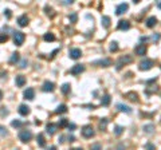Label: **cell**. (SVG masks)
Here are the masks:
<instances>
[{
	"label": "cell",
	"instance_id": "ab89813d",
	"mask_svg": "<svg viewBox=\"0 0 161 150\" xmlns=\"http://www.w3.org/2000/svg\"><path fill=\"white\" fill-rule=\"evenodd\" d=\"M0 135H7V130L4 126H0Z\"/></svg>",
	"mask_w": 161,
	"mask_h": 150
},
{
	"label": "cell",
	"instance_id": "7a4b0ae2",
	"mask_svg": "<svg viewBox=\"0 0 161 150\" xmlns=\"http://www.w3.org/2000/svg\"><path fill=\"white\" fill-rule=\"evenodd\" d=\"M152 66H153V60H150V59H145V60H142L138 66V69L141 70V71H148V70L152 69Z\"/></svg>",
	"mask_w": 161,
	"mask_h": 150
},
{
	"label": "cell",
	"instance_id": "4316f807",
	"mask_svg": "<svg viewBox=\"0 0 161 150\" xmlns=\"http://www.w3.org/2000/svg\"><path fill=\"white\" fill-rule=\"evenodd\" d=\"M62 92L63 94H65V95H66V94H69V92H70V85H69V83H65V85L62 86Z\"/></svg>",
	"mask_w": 161,
	"mask_h": 150
},
{
	"label": "cell",
	"instance_id": "30bf717a",
	"mask_svg": "<svg viewBox=\"0 0 161 150\" xmlns=\"http://www.w3.org/2000/svg\"><path fill=\"white\" fill-rule=\"evenodd\" d=\"M117 28H118V30L126 31V30H129V28H130V23L128 22V20H120V22H118Z\"/></svg>",
	"mask_w": 161,
	"mask_h": 150
},
{
	"label": "cell",
	"instance_id": "4dcf8cb0",
	"mask_svg": "<svg viewBox=\"0 0 161 150\" xmlns=\"http://www.w3.org/2000/svg\"><path fill=\"white\" fill-rule=\"evenodd\" d=\"M69 19H70L71 23H77V20H78V15H77L75 12H73V14L69 16Z\"/></svg>",
	"mask_w": 161,
	"mask_h": 150
},
{
	"label": "cell",
	"instance_id": "5b68a950",
	"mask_svg": "<svg viewBox=\"0 0 161 150\" xmlns=\"http://www.w3.org/2000/svg\"><path fill=\"white\" fill-rule=\"evenodd\" d=\"M94 130H93V127L91 126H85L82 129V135L85 138H91V137H94Z\"/></svg>",
	"mask_w": 161,
	"mask_h": 150
},
{
	"label": "cell",
	"instance_id": "3957f363",
	"mask_svg": "<svg viewBox=\"0 0 161 150\" xmlns=\"http://www.w3.org/2000/svg\"><path fill=\"white\" fill-rule=\"evenodd\" d=\"M24 39H26V35L23 32H15V35H14V42H15L16 46H22Z\"/></svg>",
	"mask_w": 161,
	"mask_h": 150
},
{
	"label": "cell",
	"instance_id": "9c48e42d",
	"mask_svg": "<svg viewBox=\"0 0 161 150\" xmlns=\"http://www.w3.org/2000/svg\"><path fill=\"white\" fill-rule=\"evenodd\" d=\"M42 89H43V91H46V92H52L55 90V85L54 83H52V82H44L43 83V87H42Z\"/></svg>",
	"mask_w": 161,
	"mask_h": 150
},
{
	"label": "cell",
	"instance_id": "816d5d0a",
	"mask_svg": "<svg viewBox=\"0 0 161 150\" xmlns=\"http://www.w3.org/2000/svg\"><path fill=\"white\" fill-rule=\"evenodd\" d=\"M73 150H83V149H81V147H77V149H73Z\"/></svg>",
	"mask_w": 161,
	"mask_h": 150
},
{
	"label": "cell",
	"instance_id": "d6a6232c",
	"mask_svg": "<svg viewBox=\"0 0 161 150\" xmlns=\"http://www.w3.org/2000/svg\"><path fill=\"white\" fill-rule=\"evenodd\" d=\"M117 50H118V44H117V42H113L111 44H110V51H111V52H115Z\"/></svg>",
	"mask_w": 161,
	"mask_h": 150
},
{
	"label": "cell",
	"instance_id": "8d00e7d4",
	"mask_svg": "<svg viewBox=\"0 0 161 150\" xmlns=\"http://www.w3.org/2000/svg\"><path fill=\"white\" fill-rule=\"evenodd\" d=\"M11 125H12L14 127H20L22 125H23V122H20V121H18V119H16V121H12V122H11Z\"/></svg>",
	"mask_w": 161,
	"mask_h": 150
},
{
	"label": "cell",
	"instance_id": "7402d4cb",
	"mask_svg": "<svg viewBox=\"0 0 161 150\" xmlns=\"http://www.w3.org/2000/svg\"><path fill=\"white\" fill-rule=\"evenodd\" d=\"M101 22H102V26L105 28H109L110 27V18H109V16H102Z\"/></svg>",
	"mask_w": 161,
	"mask_h": 150
},
{
	"label": "cell",
	"instance_id": "83f0119b",
	"mask_svg": "<svg viewBox=\"0 0 161 150\" xmlns=\"http://www.w3.org/2000/svg\"><path fill=\"white\" fill-rule=\"evenodd\" d=\"M44 11H46V14H47V15H50V18H52V16L55 15L54 11H52V8L48 7V5H46V7H44Z\"/></svg>",
	"mask_w": 161,
	"mask_h": 150
},
{
	"label": "cell",
	"instance_id": "836d02e7",
	"mask_svg": "<svg viewBox=\"0 0 161 150\" xmlns=\"http://www.w3.org/2000/svg\"><path fill=\"white\" fill-rule=\"evenodd\" d=\"M70 123H69V121L66 119V118H63V119H60V122H59V127H65V126H69Z\"/></svg>",
	"mask_w": 161,
	"mask_h": 150
},
{
	"label": "cell",
	"instance_id": "d590c367",
	"mask_svg": "<svg viewBox=\"0 0 161 150\" xmlns=\"http://www.w3.org/2000/svg\"><path fill=\"white\" fill-rule=\"evenodd\" d=\"M145 150H156V146H154L153 143L148 142V143L145 145Z\"/></svg>",
	"mask_w": 161,
	"mask_h": 150
},
{
	"label": "cell",
	"instance_id": "7bdbcfd3",
	"mask_svg": "<svg viewBox=\"0 0 161 150\" xmlns=\"http://www.w3.org/2000/svg\"><path fill=\"white\" fill-rule=\"evenodd\" d=\"M63 4H65V5H67V4H73V1H71V0H65Z\"/></svg>",
	"mask_w": 161,
	"mask_h": 150
},
{
	"label": "cell",
	"instance_id": "d6986e66",
	"mask_svg": "<svg viewBox=\"0 0 161 150\" xmlns=\"http://www.w3.org/2000/svg\"><path fill=\"white\" fill-rule=\"evenodd\" d=\"M144 131L146 134H152L154 131V125L153 123H148V125H144Z\"/></svg>",
	"mask_w": 161,
	"mask_h": 150
},
{
	"label": "cell",
	"instance_id": "7dc6e473",
	"mask_svg": "<svg viewBox=\"0 0 161 150\" xmlns=\"http://www.w3.org/2000/svg\"><path fill=\"white\" fill-rule=\"evenodd\" d=\"M69 129H75V125H69Z\"/></svg>",
	"mask_w": 161,
	"mask_h": 150
},
{
	"label": "cell",
	"instance_id": "f35d334b",
	"mask_svg": "<svg viewBox=\"0 0 161 150\" xmlns=\"http://www.w3.org/2000/svg\"><path fill=\"white\" fill-rule=\"evenodd\" d=\"M160 38H161L160 34H153V35H152V40H153V42H158V40H160Z\"/></svg>",
	"mask_w": 161,
	"mask_h": 150
},
{
	"label": "cell",
	"instance_id": "f6af8a7d",
	"mask_svg": "<svg viewBox=\"0 0 161 150\" xmlns=\"http://www.w3.org/2000/svg\"><path fill=\"white\" fill-rule=\"evenodd\" d=\"M148 40V38L146 36H141V42H146Z\"/></svg>",
	"mask_w": 161,
	"mask_h": 150
},
{
	"label": "cell",
	"instance_id": "277c9868",
	"mask_svg": "<svg viewBox=\"0 0 161 150\" xmlns=\"http://www.w3.org/2000/svg\"><path fill=\"white\" fill-rule=\"evenodd\" d=\"M133 60V58L130 56V55H125V56H122V58H120V60L117 62V70H121V67L124 64H126V63H130V62Z\"/></svg>",
	"mask_w": 161,
	"mask_h": 150
},
{
	"label": "cell",
	"instance_id": "6da1fadb",
	"mask_svg": "<svg viewBox=\"0 0 161 150\" xmlns=\"http://www.w3.org/2000/svg\"><path fill=\"white\" fill-rule=\"evenodd\" d=\"M31 138H32V133L30 130H22L19 133V139L22 141V142L26 143V142H28Z\"/></svg>",
	"mask_w": 161,
	"mask_h": 150
},
{
	"label": "cell",
	"instance_id": "d4e9b609",
	"mask_svg": "<svg viewBox=\"0 0 161 150\" xmlns=\"http://www.w3.org/2000/svg\"><path fill=\"white\" fill-rule=\"evenodd\" d=\"M38 145H39V146H42V147L46 145V141H44V135L43 134L38 135Z\"/></svg>",
	"mask_w": 161,
	"mask_h": 150
},
{
	"label": "cell",
	"instance_id": "f546056e",
	"mask_svg": "<svg viewBox=\"0 0 161 150\" xmlns=\"http://www.w3.org/2000/svg\"><path fill=\"white\" fill-rule=\"evenodd\" d=\"M106 126H107V119H106V118H102V119H101V122H99V127H101L102 130H105V129H106Z\"/></svg>",
	"mask_w": 161,
	"mask_h": 150
},
{
	"label": "cell",
	"instance_id": "ac0fdd59",
	"mask_svg": "<svg viewBox=\"0 0 161 150\" xmlns=\"http://www.w3.org/2000/svg\"><path fill=\"white\" fill-rule=\"evenodd\" d=\"M125 98H128L129 100H132V102H138V95L136 94V92H128V94H125Z\"/></svg>",
	"mask_w": 161,
	"mask_h": 150
},
{
	"label": "cell",
	"instance_id": "52a82bcc",
	"mask_svg": "<svg viewBox=\"0 0 161 150\" xmlns=\"http://www.w3.org/2000/svg\"><path fill=\"white\" fill-rule=\"evenodd\" d=\"M128 8H129V5L126 3L120 4V5H117V8H115V14H117V15H122V14H125V12L128 11Z\"/></svg>",
	"mask_w": 161,
	"mask_h": 150
},
{
	"label": "cell",
	"instance_id": "8992f818",
	"mask_svg": "<svg viewBox=\"0 0 161 150\" xmlns=\"http://www.w3.org/2000/svg\"><path fill=\"white\" fill-rule=\"evenodd\" d=\"M83 71H85V66L83 64H75L74 67L70 70V73L73 74V75H78V74L83 73Z\"/></svg>",
	"mask_w": 161,
	"mask_h": 150
},
{
	"label": "cell",
	"instance_id": "44dd1931",
	"mask_svg": "<svg viewBox=\"0 0 161 150\" xmlns=\"http://www.w3.org/2000/svg\"><path fill=\"white\" fill-rule=\"evenodd\" d=\"M56 129H58V125H55V123H48L47 125V133H50V134H54Z\"/></svg>",
	"mask_w": 161,
	"mask_h": 150
},
{
	"label": "cell",
	"instance_id": "7c38bea8",
	"mask_svg": "<svg viewBox=\"0 0 161 150\" xmlns=\"http://www.w3.org/2000/svg\"><path fill=\"white\" fill-rule=\"evenodd\" d=\"M134 51H136V54H137V55L142 56V55L146 54V46H145V44H138V46L134 48Z\"/></svg>",
	"mask_w": 161,
	"mask_h": 150
},
{
	"label": "cell",
	"instance_id": "e0dca14e",
	"mask_svg": "<svg viewBox=\"0 0 161 150\" xmlns=\"http://www.w3.org/2000/svg\"><path fill=\"white\" fill-rule=\"evenodd\" d=\"M16 82V86H19V87H23L24 85H26V78L23 77V75H18L15 79Z\"/></svg>",
	"mask_w": 161,
	"mask_h": 150
},
{
	"label": "cell",
	"instance_id": "b9f144b4",
	"mask_svg": "<svg viewBox=\"0 0 161 150\" xmlns=\"http://www.w3.org/2000/svg\"><path fill=\"white\" fill-rule=\"evenodd\" d=\"M4 14H5V16H7L8 19L11 18V11H10V10H5V12H4Z\"/></svg>",
	"mask_w": 161,
	"mask_h": 150
},
{
	"label": "cell",
	"instance_id": "bcb514c9",
	"mask_svg": "<svg viewBox=\"0 0 161 150\" xmlns=\"http://www.w3.org/2000/svg\"><path fill=\"white\" fill-rule=\"evenodd\" d=\"M69 141H70V142H73V141H74V137H73V135H70V137H69Z\"/></svg>",
	"mask_w": 161,
	"mask_h": 150
},
{
	"label": "cell",
	"instance_id": "f1b7e54d",
	"mask_svg": "<svg viewBox=\"0 0 161 150\" xmlns=\"http://www.w3.org/2000/svg\"><path fill=\"white\" fill-rule=\"evenodd\" d=\"M110 103V95H105L102 98V106H109Z\"/></svg>",
	"mask_w": 161,
	"mask_h": 150
},
{
	"label": "cell",
	"instance_id": "ee69618b",
	"mask_svg": "<svg viewBox=\"0 0 161 150\" xmlns=\"http://www.w3.org/2000/svg\"><path fill=\"white\" fill-rule=\"evenodd\" d=\"M4 109H5V107H3V110H1V115H7L8 111H7V110H4Z\"/></svg>",
	"mask_w": 161,
	"mask_h": 150
},
{
	"label": "cell",
	"instance_id": "60d3db41",
	"mask_svg": "<svg viewBox=\"0 0 161 150\" xmlns=\"http://www.w3.org/2000/svg\"><path fill=\"white\" fill-rule=\"evenodd\" d=\"M26 66H27V59H23V60L20 62V69H24V67H26Z\"/></svg>",
	"mask_w": 161,
	"mask_h": 150
},
{
	"label": "cell",
	"instance_id": "4fadbf2b",
	"mask_svg": "<svg viewBox=\"0 0 161 150\" xmlns=\"http://www.w3.org/2000/svg\"><path fill=\"white\" fill-rule=\"evenodd\" d=\"M146 27H149V28H153L156 24H157V18L156 16H150V18H148L146 19Z\"/></svg>",
	"mask_w": 161,
	"mask_h": 150
},
{
	"label": "cell",
	"instance_id": "f5cc1de1",
	"mask_svg": "<svg viewBox=\"0 0 161 150\" xmlns=\"http://www.w3.org/2000/svg\"><path fill=\"white\" fill-rule=\"evenodd\" d=\"M157 5H158V8H161V1H160V3L157 4Z\"/></svg>",
	"mask_w": 161,
	"mask_h": 150
},
{
	"label": "cell",
	"instance_id": "484cf974",
	"mask_svg": "<svg viewBox=\"0 0 161 150\" xmlns=\"http://www.w3.org/2000/svg\"><path fill=\"white\" fill-rule=\"evenodd\" d=\"M56 113H58V114L67 113V106H66V105H60V106H58V109H56Z\"/></svg>",
	"mask_w": 161,
	"mask_h": 150
},
{
	"label": "cell",
	"instance_id": "5bb4252c",
	"mask_svg": "<svg viewBox=\"0 0 161 150\" xmlns=\"http://www.w3.org/2000/svg\"><path fill=\"white\" fill-rule=\"evenodd\" d=\"M19 114L20 115H28L30 114V107H28L27 105H20L19 106Z\"/></svg>",
	"mask_w": 161,
	"mask_h": 150
},
{
	"label": "cell",
	"instance_id": "ffe728a7",
	"mask_svg": "<svg viewBox=\"0 0 161 150\" xmlns=\"http://www.w3.org/2000/svg\"><path fill=\"white\" fill-rule=\"evenodd\" d=\"M117 107H118V110L120 111H124V113H132V109L129 107V106H126V105H122V103H120V105H117Z\"/></svg>",
	"mask_w": 161,
	"mask_h": 150
},
{
	"label": "cell",
	"instance_id": "cb8c5ba5",
	"mask_svg": "<svg viewBox=\"0 0 161 150\" xmlns=\"http://www.w3.org/2000/svg\"><path fill=\"white\" fill-rule=\"evenodd\" d=\"M19 59H20L19 54H18V52H15V54H12L11 59H10V63H11V64H15L16 62H19Z\"/></svg>",
	"mask_w": 161,
	"mask_h": 150
},
{
	"label": "cell",
	"instance_id": "603a6c76",
	"mask_svg": "<svg viewBox=\"0 0 161 150\" xmlns=\"http://www.w3.org/2000/svg\"><path fill=\"white\" fill-rule=\"evenodd\" d=\"M43 39L46 40V42H54V40H55V35L51 34V32H47V34H44Z\"/></svg>",
	"mask_w": 161,
	"mask_h": 150
},
{
	"label": "cell",
	"instance_id": "2e32d148",
	"mask_svg": "<svg viewBox=\"0 0 161 150\" xmlns=\"http://www.w3.org/2000/svg\"><path fill=\"white\" fill-rule=\"evenodd\" d=\"M94 64L102 66V67H107V66L111 64V60H110V59H101V60H95Z\"/></svg>",
	"mask_w": 161,
	"mask_h": 150
},
{
	"label": "cell",
	"instance_id": "8fae6325",
	"mask_svg": "<svg viewBox=\"0 0 161 150\" xmlns=\"http://www.w3.org/2000/svg\"><path fill=\"white\" fill-rule=\"evenodd\" d=\"M24 99H28V100H32L34 98H35V91H34V89H27L26 91H24Z\"/></svg>",
	"mask_w": 161,
	"mask_h": 150
},
{
	"label": "cell",
	"instance_id": "9a60e30c",
	"mask_svg": "<svg viewBox=\"0 0 161 150\" xmlns=\"http://www.w3.org/2000/svg\"><path fill=\"white\" fill-rule=\"evenodd\" d=\"M28 22H30V19L27 18V15H22L19 19H18V23H19L20 27H26L28 24Z\"/></svg>",
	"mask_w": 161,
	"mask_h": 150
},
{
	"label": "cell",
	"instance_id": "1f68e13d",
	"mask_svg": "<svg viewBox=\"0 0 161 150\" xmlns=\"http://www.w3.org/2000/svg\"><path fill=\"white\" fill-rule=\"evenodd\" d=\"M90 150H102V146H101V143H93L90 146Z\"/></svg>",
	"mask_w": 161,
	"mask_h": 150
},
{
	"label": "cell",
	"instance_id": "ba28073f",
	"mask_svg": "<svg viewBox=\"0 0 161 150\" xmlns=\"http://www.w3.org/2000/svg\"><path fill=\"white\" fill-rule=\"evenodd\" d=\"M82 56V51L79 48H71L70 50V58L71 59H79Z\"/></svg>",
	"mask_w": 161,
	"mask_h": 150
},
{
	"label": "cell",
	"instance_id": "c3c4849f",
	"mask_svg": "<svg viewBox=\"0 0 161 150\" xmlns=\"http://www.w3.org/2000/svg\"><path fill=\"white\" fill-rule=\"evenodd\" d=\"M122 149H124V146H122V145H120V146H118V149H117V150H122Z\"/></svg>",
	"mask_w": 161,
	"mask_h": 150
},
{
	"label": "cell",
	"instance_id": "e575fe53",
	"mask_svg": "<svg viewBox=\"0 0 161 150\" xmlns=\"http://www.w3.org/2000/svg\"><path fill=\"white\" fill-rule=\"evenodd\" d=\"M122 131H124V127L117 126V127H115V130H114V134H115V135H121Z\"/></svg>",
	"mask_w": 161,
	"mask_h": 150
},
{
	"label": "cell",
	"instance_id": "74e56055",
	"mask_svg": "<svg viewBox=\"0 0 161 150\" xmlns=\"http://www.w3.org/2000/svg\"><path fill=\"white\" fill-rule=\"evenodd\" d=\"M7 40H8V35H5V34H0V43L7 42Z\"/></svg>",
	"mask_w": 161,
	"mask_h": 150
},
{
	"label": "cell",
	"instance_id": "f907efd6",
	"mask_svg": "<svg viewBox=\"0 0 161 150\" xmlns=\"http://www.w3.org/2000/svg\"><path fill=\"white\" fill-rule=\"evenodd\" d=\"M1 98H3V92L0 91V100H1Z\"/></svg>",
	"mask_w": 161,
	"mask_h": 150
},
{
	"label": "cell",
	"instance_id": "681fc988",
	"mask_svg": "<svg viewBox=\"0 0 161 150\" xmlns=\"http://www.w3.org/2000/svg\"><path fill=\"white\" fill-rule=\"evenodd\" d=\"M50 150H56V147H55V146H51V147H50Z\"/></svg>",
	"mask_w": 161,
	"mask_h": 150
}]
</instances>
